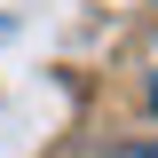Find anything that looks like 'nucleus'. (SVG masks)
Segmentation results:
<instances>
[{
	"mask_svg": "<svg viewBox=\"0 0 158 158\" xmlns=\"http://www.w3.org/2000/svg\"><path fill=\"white\" fill-rule=\"evenodd\" d=\"M111 158H158V135H142V142H118Z\"/></svg>",
	"mask_w": 158,
	"mask_h": 158,
	"instance_id": "f257e3e1",
	"label": "nucleus"
},
{
	"mask_svg": "<svg viewBox=\"0 0 158 158\" xmlns=\"http://www.w3.org/2000/svg\"><path fill=\"white\" fill-rule=\"evenodd\" d=\"M150 111H158V79H150Z\"/></svg>",
	"mask_w": 158,
	"mask_h": 158,
	"instance_id": "f03ea898",
	"label": "nucleus"
}]
</instances>
